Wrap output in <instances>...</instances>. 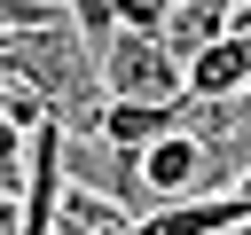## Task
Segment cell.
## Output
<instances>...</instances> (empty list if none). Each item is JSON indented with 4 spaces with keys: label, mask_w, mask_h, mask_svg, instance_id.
<instances>
[{
    "label": "cell",
    "mask_w": 251,
    "mask_h": 235,
    "mask_svg": "<svg viewBox=\"0 0 251 235\" xmlns=\"http://www.w3.org/2000/svg\"><path fill=\"white\" fill-rule=\"evenodd\" d=\"M188 94H196V102H235V94H251V39L204 47V55L188 63Z\"/></svg>",
    "instance_id": "52a82bcc"
},
{
    "label": "cell",
    "mask_w": 251,
    "mask_h": 235,
    "mask_svg": "<svg viewBox=\"0 0 251 235\" xmlns=\"http://www.w3.org/2000/svg\"><path fill=\"white\" fill-rule=\"evenodd\" d=\"M16 86V63H8V31H0V94Z\"/></svg>",
    "instance_id": "8fae6325"
},
{
    "label": "cell",
    "mask_w": 251,
    "mask_h": 235,
    "mask_svg": "<svg viewBox=\"0 0 251 235\" xmlns=\"http://www.w3.org/2000/svg\"><path fill=\"white\" fill-rule=\"evenodd\" d=\"M8 63H16V86H31V94H47V110L78 133V118L86 125H102V110H110V86H102V55L71 31V24H47V31H24V39H8Z\"/></svg>",
    "instance_id": "6da1fadb"
},
{
    "label": "cell",
    "mask_w": 251,
    "mask_h": 235,
    "mask_svg": "<svg viewBox=\"0 0 251 235\" xmlns=\"http://www.w3.org/2000/svg\"><path fill=\"white\" fill-rule=\"evenodd\" d=\"M102 86H110V102H188V63L165 39L118 31L102 55Z\"/></svg>",
    "instance_id": "7a4b0ae2"
},
{
    "label": "cell",
    "mask_w": 251,
    "mask_h": 235,
    "mask_svg": "<svg viewBox=\"0 0 251 235\" xmlns=\"http://www.w3.org/2000/svg\"><path fill=\"white\" fill-rule=\"evenodd\" d=\"M235 8H251V0H235Z\"/></svg>",
    "instance_id": "7c38bea8"
},
{
    "label": "cell",
    "mask_w": 251,
    "mask_h": 235,
    "mask_svg": "<svg viewBox=\"0 0 251 235\" xmlns=\"http://www.w3.org/2000/svg\"><path fill=\"white\" fill-rule=\"evenodd\" d=\"M133 235H251V204H243V196H196V204H165V212L133 219Z\"/></svg>",
    "instance_id": "5b68a950"
},
{
    "label": "cell",
    "mask_w": 251,
    "mask_h": 235,
    "mask_svg": "<svg viewBox=\"0 0 251 235\" xmlns=\"http://www.w3.org/2000/svg\"><path fill=\"white\" fill-rule=\"evenodd\" d=\"M63 172H71V188H94V196H110V204H126V212H157L141 157L118 149V141H102V133H71V141H63Z\"/></svg>",
    "instance_id": "3957f363"
},
{
    "label": "cell",
    "mask_w": 251,
    "mask_h": 235,
    "mask_svg": "<svg viewBox=\"0 0 251 235\" xmlns=\"http://www.w3.org/2000/svg\"><path fill=\"white\" fill-rule=\"evenodd\" d=\"M173 8H180V0H118V24L141 31V39H165V31H173Z\"/></svg>",
    "instance_id": "9c48e42d"
},
{
    "label": "cell",
    "mask_w": 251,
    "mask_h": 235,
    "mask_svg": "<svg viewBox=\"0 0 251 235\" xmlns=\"http://www.w3.org/2000/svg\"><path fill=\"white\" fill-rule=\"evenodd\" d=\"M94 133L118 141V149H133V157H149L165 133H180V102H110Z\"/></svg>",
    "instance_id": "8992f818"
},
{
    "label": "cell",
    "mask_w": 251,
    "mask_h": 235,
    "mask_svg": "<svg viewBox=\"0 0 251 235\" xmlns=\"http://www.w3.org/2000/svg\"><path fill=\"white\" fill-rule=\"evenodd\" d=\"M141 172H149L157 212H165V204H196V196H204V141H196V133H165V141L141 157Z\"/></svg>",
    "instance_id": "277c9868"
},
{
    "label": "cell",
    "mask_w": 251,
    "mask_h": 235,
    "mask_svg": "<svg viewBox=\"0 0 251 235\" xmlns=\"http://www.w3.org/2000/svg\"><path fill=\"white\" fill-rule=\"evenodd\" d=\"M0 235H24V196H0Z\"/></svg>",
    "instance_id": "30bf717a"
},
{
    "label": "cell",
    "mask_w": 251,
    "mask_h": 235,
    "mask_svg": "<svg viewBox=\"0 0 251 235\" xmlns=\"http://www.w3.org/2000/svg\"><path fill=\"white\" fill-rule=\"evenodd\" d=\"M63 8H71V31H78L94 55H110V39L126 31V24H118V0H63Z\"/></svg>",
    "instance_id": "ba28073f"
}]
</instances>
